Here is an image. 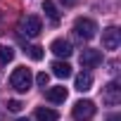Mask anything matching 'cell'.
Segmentation results:
<instances>
[{"label": "cell", "instance_id": "d6986e66", "mask_svg": "<svg viewBox=\"0 0 121 121\" xmlns=\"http://www.w3.org/2000/svg\"><path fill=\"white\" fill-rule=\"evenodd\" d=\"M107 121H121V116H119V114H112V116H109Z\"/></svg>", "mask_w": 121, "mask_h": 121}, {"label": "cell", "instance_id": "2e32d148", "mask_svg": "<svg viewBox=\"0 0 121 121\" xmlns=\"http://www.w3.org/2000/svg\"><path fill=\"white\" fill-rule=\"evenodd\" d=\"M48 81H50V76H48L45 71H40V74L36 76V83H38L40 88H48Z\"/></svg>", "mask_w": 121, "mask_h": 121}, {"label": "cell", "instance_id": "8992f818", "mask_svg": "<svg viewBox=\"0 0 121 121\" xmlns=\"http://www.w3.org/2000/svg\"><path fill=\"white\" fill-rule=\"evenodd\" d=\"M121 45V31L116 26H109L102 31V48L104 50H116Z\"/></svg>", "mask_w": 121, "mask_h": 121}, {"label": "cell", "instance_id": "277c9868", "mask_svg": "<svg viewBox=\"0 0 121 121\" xmlns=\"http://www.w3.org/2000/svg\"><path fill=\"white\" fill-rule=\"evenodd\" d=\"M71 116H74L76 121H90V119L95 116V102H90V100H78V102L74 104V109H71Z\"/></svg>", "mask_w": 121, "mask_h": 121}, {"label": "cell", "instance_id": "3957f363", "mask_svg": "<svg viewBox=\"0 0 121 121\" xmlns=\"http://www.w3.org/2000/svg\"><path fill=\"white\" fill-rule=\"evenodd\" d=\"M19 31H22L26 38H36V36L43 31V22H40V17H36V14L24 17L22 24H19Z\"/></svg>", "mask_w": 121, "mask_h": 121}, {"label": "cell", "instance_id": "9c48e42d", "mask_svg": "<svg viewBox=\"0 0 121 121\" xmlns=\"http://www.w3.org/2000/svg\"><path fill=\"white\" fill-rule=\"evenodd\" d=\"M45 100H50V102H55V104L64 102V100H67V88H64V86L48 88V90H45Z\"/></svg>", "mask_w": 121, "mask_h": 121}, {"label": "cell", "instance_id": "5b68a950", "mask_svg": "<svg viewBox=\"0 0 121 121\" xmlns=\"http://www.w3.org/2000/svg\"><path fill=\"white\" fill-rule=\"evenodd\" d=\"M102 102L109 104V107H116V104L121 102V86H119L116 81H112V83H107V86L102 88Z\"/></svg>", "mask_w": 121, "mask_h": 121}, {"label": "cell", "instance_id": "7c38bea8", "mask_svg": "<svg viewBox=\"0 0 121 121\" xmlns=\"http://www.w3.org/2000/svg\"><path fill=\"white\" fill-rule=\"evenodd\" d=\"M36 119H38V121H57L59 114H57L55 109H50V107H38V109H36Z\"/></svg>", "mask_w": 121, "mask_h": 121}, {"label": "cell", "instance_id": "52a82bcc", "mask_svg": "<svg viewBox=\"0 0 121 121\" xmlns=\"http://www.w3.org/2000/svg\"><path fill=\"white\" fill-rule=\"evenodd\" d=\"M97 64H102V52H100V50L88 48V50L81 52V67H83V69H95Z\"/></svg>", "mask_w": 121, "mask_h": 121}, {"label": "cell", "instance_id": "6da1fadb", "mask_svg": "<svg viewBox=\"0 0 121 121\" xmlns=\"http://www.w3.org/2000/svg\"><path fill=\"white\" fill-rule=\"evenodd\" d=\"M31 71L26 69V67H17L14 71H12V76H10V86L17 90V93H29L31 90Z\"/></svg>", "mask_w": 121, "mask_h": 121}, {"label": "cell", "instance_id": "ac0fdd59", "mask_svg": "<svg viewBox=\"0 0 121 121\" xmlns=\"http://www.w3.org/2000/svg\"><path fill=\"white\" fill-rule=\"evenodd\" d=\"M59 3H64V7H74L78 0H59Z\"/></svg>", "mask_w": 121, "mask_h": 121}, {"label": "cell", "instance_id": "e0dca14e", "mask_svg": "<svg viewBox=\"0 0 121 121\" xmlns=\"http://www.w3.org/2000/svg\"><path fill=\"white\" fill-rule=\"evenodd\" d=\"M22 107H24V104H22L19 100H10V102H7V109H10V112H14V114H17V112H22Z\"/></svg>", "mask_w": 121, "mask_h": 121}, {"label": "cell", "instance_id": "9a60e30c", "mask_svg": "<svg viewBox=\"0 0 121 121\" xmlns=\"http://www.w3.org/2000/svg\"><path fill=\"white\" fill-rule=\"evenodd\" d=\"M26 52H29V57L33 59V62H40V59H43V55H45L40 45H29V48H26Z\"/></svg>", "mask_w": 121, "mask_h": 121}, {"label": "cell", "instance_id": "7a4b0ae2", "mask_svg": "<svg viewBox=\"0 0 121 121\" xmlns=\"http://www.w3.org/2000/svg\"><path fill=\"white\" fill-rule=\"evenodd\" d=\"M74 33H76L81 40H90V38L97 36V24H95L93 19H88V17H78V19L74 22Z\"/></svg>", "mask_w": 121, "mask_h": 121}, {"label": "cell", "instance_id": "5bb4252c", "mask_svg": "<svg viewBox=\"0 0 121 121\" xmlns=\"http://www.w3.org/2000/svg\"><path fill=\"white\" fill-rule=\"evenodd\" d=\"M14 59V50L10 45H0V67H7Z\"/></svg>", "mask_w": 121, "mask_h": 121}, {"label": "cell", "instance_id": "30bf717a", "mask_svg": "<svg viewBox=\"0 0 121 121\" xmlns=\"http://www.w3.org/2000/svg\"><path fill=\"white\" fill-rule=\"evenodd\" d=\"M74 83H76V90H78V93H86V90L93 88V74H90V71H81Z\"/></svg>", "mask_w": 121, "mask_h": 121}, {"label": "cell", "instance_id": "ffe728a7", "mask_svg": "<svg viewBox=\"0 0 121 121\" xmlns=\"http://www.w3.org/2000/svg\"><path fill=\"white\" fill-rule=\"evenodd\" d=\"M17 121H29V119H17Z\"/></svg>", "mask_w": 121, "mask_h": 121}, {"label": "cell", "instance_id": "ba28073f", "mask_svg": "<svg viewBox=\"0 0 121 121\" xmlns=\"http://www.w3.org/2000/svg\"><path fill=\"white\" fill-rule=\"evenodd\" d=\"M50 50H52L57 57H71V52H74L71 43H69V40H64V38H57V40H52Z\"/></svg>", "mask_w": 121, "mask_h": 121}, {"label": "cell", "instance_id": "4fadbf2b", "mask_svg": "<svg viewBox=\"0 0 121 121\" xmlns=\"http://www.w3.org/2000/svg\"><path fill=\"white\" fill-rule=\"evenodd\" d=\"M43 12L50 17V22H52V24H57V22H59V10H57V5L52 3V0H45V3H43Z\"/></svg>", "mask_w": 121, "mask_h": 121}, {"label": "cell", "instance_id": "8fae6325", "mask_svg": "<svg viewBox=\"0 0 121 121\" xmlns=\"http://www.w3.org/2000/svg\"><path fill=\"white\" fill-rule=\"evenodd\" d=\"M52 74L57 76V78H69L71 76V67L67 64V62H52Z\"/></svg>", "mask_w": 121, "mask_h": 121}]
</instances>
